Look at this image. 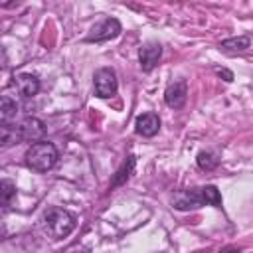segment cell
Masks as SVG:
<instances>
[{
	"label": "cell",
	"mask_w": 253,
	"mask_h": 253,
	"mask_svg": "<svg viewBox=\"0 0 253 253\" xmlns=\"http://www.w3.org/2000/svg\"><path fill=\"white\" fill-rule=\"evenodd\" d=\"M0 142L2 146H12V144H18L22 142V134H20V128L14 126V125H2L0 126Z\"/></svg>",
	"instance_id": "cell-12"
},
{
	"label": "cell",
	"mask_w": 253,
	"mask_h": 253,
	"mask_svg": "<svg viewBox=\"0 0 253 253\" xmlns=\"http://www.w3.org/2000/svg\"><path fill=\"white\" fill-rule=\"evenodd\" d=\"M186 99H188V85L184 79L170 83L164 91V101L170 109H182L186 105Z\"/></svg>",
	"instance_id": "cell-7"
},
{
	"label": "cell",
	"mask_w": 253,
	"mask_h": 253,
	"mask_svg": "<svg viewBox=\"0 0 253 253\" xmlns=\"http://www.w3.org/2000/svg\"><path fill=\"white\" fill-rule=\"evenodd\" d=\"M134 130H136L140 136H146V138L158 134V130H160V119H158V115H156V113H144V115L136 117V121H134Z\"/></svg>",
	"instance_id": "cell-9"
},
{
	"label": "cell",
	"mask_w": 253,
	"mask_h": 253,
	"mask_svg": "<svg viewBox=\"0 0 253 253\" xmlns=\"http://www.w3.org/2000/svg\"><path fill=\"white\" fill-rule=\"evenodd\" d=\"M20 134H22V140H32V142H40L43 136H45V125L43 121L36 119V117H28L24 119L20 125Z\"/></svg>",
	"instance_id": "cell-8"
},
{
	"label": "cell",
	"mask_w": 253,
	"mask_h": 253,
	"mask_svg": "<svg viewBox=\"0 0 253 253\" xmlns=\"http://www.w3.org/2000/svg\"><path fill=\"white\" fill-rule=\"evenodd\" d=\"M14 85H16V91L26 99L38 95V91H40V79L32 73H18L14 77Z\"/></svg>",
	"instance_id": "cell-10"
},
{
	"label": "cell",
	"mask_w": 253,
	"mask_h": 253,
	"mask_svg": "<svg viewBox=\"0 0 253 253\" xmlns=\"http://www.w3.org/2000/svg\"><path fill=\"white\" fill-rule=\"evenodd\" d=\"M196 162H198V166H200L202 170L210 172V170H215V168H217V164H219V158H217L213 152H210V150H202V152L198 154Z\"/></svg>",
	"instance_id": "cell-14"
},
{
	"label": "cell",
	"mask_w": 253,
	"mask_h": 253,
	"mask_svg": "<svg viewBox=\"0 0 253 253\" xmlns=\"http://www.w3.org/2000/svg\"><path fill=\"white\" fill-rule=\"evenodd\" d=\"M119 34H121V22L117 18H105L103 22L91 28L87 42H107V40L117 38Z\"/></svg>",
	"instance_id": "cell-5"
},
{
	"label": "cell",
	"mask_w": 253,
	"mask_h": 253,
	"mask_svg": "<svg viewBox=\"0 0 253 253\" xmlns=\"http://www.w3.org/2000/svg\"><path fill=\"white\" fill-rule=\"evenodd\" d=\"M172 206L180 211L194 210V208H200V206L221 208V194L211 184L200 186V188H186V190H180L172 196Z\"/></svg>",
	"instance_id": "cell-1"
},
{
	"label": "cell",
	"mask_w": 253,
	"mask_h": 253,
	"mask_svg": "<svg viewBox=\"0 0 253 253\" xmlns=\"http://www.w3.org/2000/svg\"><path fill=\"white\" fill-rule=\"evenodd\" d=\"M162 55V45L158 42H146L138 49V63L142 71H152L158 65V59Z\"/></svg>",
	"instance_id": "cell-6"
},
{
	"label": "cell",
	"mask_w": 253,
	"mask_h": 253,
	"mask_svg": "<svg viewBox=\"0 0 253 253\" xmlns=\"http://www.w3.org/2000/svg\"><path fill=\"white\" fill-rule=\"evenodd\" d=\"M251 40L247 36H239V38H227L219 43V47L223 51H229V53H237V51H245L249 47Z\"/></svg>",
	"instance_id": "cell-13"
},
{
	"label": "cell",
	"mask_w": 253,
	"mask_h": 253,
	"mask_svg": "<svg viewBox=\"0 0 253 253\" xmlns=\"http://www.w3.org/2000/svg\"><path fill=\"white\" fill-rule=\"evenodd\" d=\"M132 168H134V156L130 154V156H128V160L123 164V168L117 172V176H115V180H113V184H111V186H113V188H115V186H121V184L130 176Z\"/></svg>",
	"instance_id": "cell-15"
},
{
	"label": "cell",
	"mask_w": 253,
	"mask_h": 253,
	"mask_svg": "<svg viewBox=\"0 0 253 253\" xmlns=\"http://www.w3.org/2000/svg\"><path fill=\"white\" fill-rule=\"evenodd\" d=\"M219 75H223L225 77V81H233V73L231 71H227V69H215Z\"/></svg>",
	"instance_id": "cell-17"
},
{
	"label": "cell",
	"mask_w": 253,
	"mask_h": 253,
	"mask_svg": "<svg viewBox=\"0 0 253 253\" xmlns=\"http://www.w3.org/2000/svg\"><path fill=\"white\" fill-rule=\"evenodd\" d=\"M0 194H2V206L8 208L12 204V198L16 196V186L10 180H2L0 182Z\"/></svg>",
	"instance_id": "cell-16"
},
{
	"label": "cell",
	"mask_w": 253,
	"mask_h": 253,
	"mask_svg": "<svg viewBox=\"0 0 253 253\" xmlns=\"http://www.w3.org/2000/svg\"><path fill=\"white\" fill-rule=\"evenodd\" d=\"M45 227L53 239H63L75 229V215L63 208H49L43 215Z\"/></svg>",
	"instance_id": "cell-3"
},
{
	"label": "cell",
	"mask_w": 253,
	"mask_h": 253,
	"mask_svg": "<svg viewBox=\"0 0 253 253\" xmlns=\"http://www.w3.org/2000/svg\"><path fill=\"white\" fill-rule=\"evenodd\" d=\"M219 253H239V249H237V247H225V249L219 251Z\"/></svg>",
	"instance_id": "cell-18"
},
{
	"label": "cell",
	"mask_w": 253,
	"mask_h": 253,
	"mask_svg": "<svg viewBox=\"0 0 253 253\" xmlns=\"http://www.w3.org/2000/svg\"><path fill=\"white\" fill-rule=\"evenodd\" d=\"M18 115V103L14 99H10L8 95H4L0 99V121L2 125H10Z\"/></svg>",
	"instance_id": "cell-11"
},
{
	"label": "cell",
	"mask_w": 253,
	"mask_h": 253,
	"mask_svg": "<svg viewBox=\"0 0 253 253\" xmlns=\"http://www.w3.org/2000/svg\"><path fill=\"white\" fill-rule=\"evenodd\" d=\"M57 156H59L57 148L51 142L40 140V142H34L28 148V152H26V166L36 170V172H47L57 162Z\"/></svg>",
	"instance_id": "cell-2"
},
{
	"label": "cell",
	"mask_w": 253,
	"mask_h": 253,
	"mask_svg": "<svg viewBox=\"0 0 253 253\" xmlns=\"http://www.w3.org/2000/svg\"><path fill=\"white\" fill-rule=\"evenodd\" d=\"M93 85H95V95L101 99H109L117 93V75L111 67H101L93 75Z\"/></svg>",
	"instance_id": "cell-4"
}]
</instances>
